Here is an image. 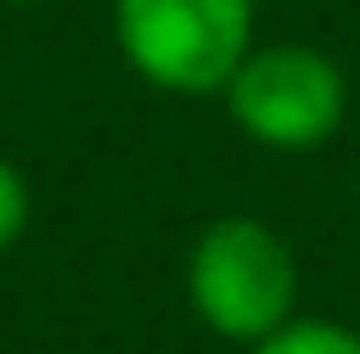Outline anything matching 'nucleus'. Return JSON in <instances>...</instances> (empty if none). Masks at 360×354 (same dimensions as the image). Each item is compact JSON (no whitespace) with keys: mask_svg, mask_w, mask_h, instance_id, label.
I'll list each match as a JSON object with an SVG mask.
<instances>
[{"mask_svg":"<svg viewBox=\"0 0 360 354\" xmlns=\"http://www.w3.org/2000/svg\"><path fill=\"white\" fill-rule=\"evenodd\" d=\"M24 230H30V177L0 154V260L18 248Z\"/></svg>","mask_w":360,"mask_h":354,"instance_id":"obj_5","label":"nucleus"},{"mask_svg":"<svg viewBox=\"0 0 360 354\" xmlns=\"http://www.w3.org/2000/svg\"><path fill=\"white\" fill-rule=\"evenodd\" d=\"M231 124L278 154H307L331 142L349 118V77L325 48L307 41H254V53L219 88Z\"/></svg>","mask_w":360,"mask_h":354,"instance_id":"obj_3","label":"nucleus"},{"mask_svg":"<svg viewBox=\"0 0 360 354\" xmlns=\"http://www.w3.org/2000/svg\"><path fill=\"white\" fill-rule=\"evenodd\" d=\"M112 41L160 95H219L254 53V0H112Z\"/></svg>","mask_w":360,"mask_h":354,"instance_id":"obj_2","label":"nucleus"},{"mask_svg":"<svg viewBox=\"0 0 360 354\" xmlns=\"http://www.w3.org/2000/svg\"><path fill=\"white\" fill-rule=\"evenodd\" d=\"M6 6H41V0H6Z\"/></svg>","mask_w":360,"mask_h":354,"instance_id":"obj_6","label":"nucleus"},{"mask_svg":"<svg viewBox=\"0 0 360 354\" xmlns=\"http://www.w3.org/2000/svg\"><path fill=\"white\" fill-rule=\"evenodd\" d=\"M184 295L189 313L224 343H266L278 324L295 319V295H302V266L295 248L248 213H224L195 236L184 260Z\"/></svg>","mask_w":360,"mask_h":354,"instance_id":"obj_1","label":"nucleus"},{"mask_svg":"<svg viewBox=\"0 0 360 354\" xmlns=\"http://www.w3.org/2000/svg\"><path fill=\"white\" fill-rule=\"evenodd\" d=\"M248 354H360V331L337 319H302L295 313L290 324H278L266 343H254Z\"/></svg>","mask_w":360,"mask_h":354,"instance_id":"obj_4","label":"nucleus"}]
</instances>
